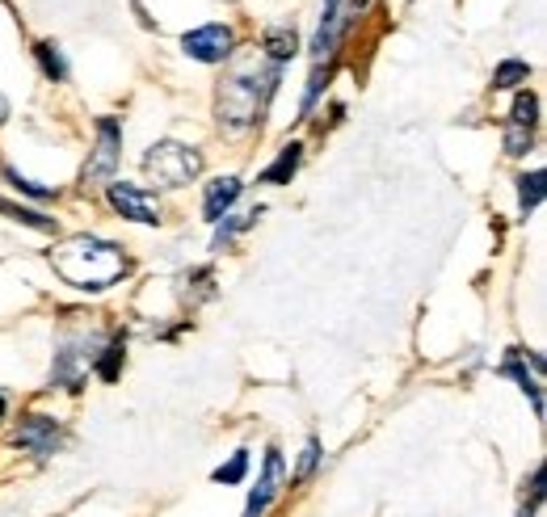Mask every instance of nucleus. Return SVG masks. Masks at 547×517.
<instances>
[{
	"label": "nucleus",
	"instance_id": "nucleus-12",
	"mask_svg": "<svg viewBox=\"0 0 547 517\" xmlns=\"http://www.w3.org/2000/svg\"><path fill=\"white\" fill-rule=\"evenodd\" d=\"M299 160H303V143H287V148L278 152V160L261 173V185H287L299 173Z\"/></svg>",
	"mask_w": 547,
	"mask_h": 517
},
{
	"label": "nucleus",
	"instance_id": "nucleus-16",
	"mask_svg": "<svg viewBox=\"0 0 547 517\" xmlns=\"http://www.w3.org/2000/svg\"><path fill=\"white\" fill-rule=\"evenodd\" d=\"M123 358H127V345H123V337H114L110 345H101V354H97V375L106 379V383H114L118 379V366H123Z\"/></svg>",
	"mask_w": 547,
	"mask_h": 517
},
{
	"label": "nucleus",
	"instance_id": "nucleus-24",
	"mask_svg": "<svg viewBox=\"0 0 547 517\" xmlns=\"http://www.w3.org/2000/svg\"><path fill=\"white\" fill-rule=\"evenodd\" d=\"M531 143H535V131L505 127V152H510V156H526V152H531Z\"/></svg>",
	"mask_w": 547,
	"mask_h": 517
},
{
	"label": "nucleus",
	"instance_id": "nucleus-18",
	"mask_svg": "<svg viewBox=\"0 0 547 517\" xmlns=\"http://www.w3.org/2000/svg\"><path fill=\"white\" fill-rule=\"evenodd\" d=\"M543 202V173H522L518 177V206H522V215H531L535 206Z\"/></svg>",
	"mask_w": 547,
	"mask_h": 517
},
{
	"label": "nucleus",
	"instance_id": "nucleus-27",
	"mask_svg": "<svg viewBox=\"0 0 547 517\" xmlns=\"http://www.w3.org/2000/svg\"><path fill=\"white\" fill-rule=\"evenodd\" d=\"M5 122H9V101L0 97V127H5Z\"/></svg>",
	"mask_w": 547,
	"mask_h": 517
},
{
	"label": "nucleus",
	"instance_id": "nucleus-10",
	"mask_svg": "<svg viewBox=\"0 0 547 517\" xmlns=\"http://www.w3.org/2000/svg\"><path fill=\"white\" fill-rule=\"evenodd\" d=\"M278 492H282V454L270 450L266 454V471H261V480H257V488L249 496V505H245V517H261V513L274 505Z\"/></svg>",
	"mask_w": 547,
	"mask_h": 517
},
{
	"label": "nucleus",
	"instance_id": "nucleus-7",
	"mask_svg": "<svg viewBox=\"0 0 547 517\" xmlns=\"http://www.w3.org/2000/svg\"><path fill=\"white\" fill-rule=\"evenodd\" d=\"M106 198H110L114 211L123 219H131V223H160V198L139 190V185H131V181H110Z\"/></svg>",
	"mask_w": 547,
	"mask_h": 517
},
{
	"label": "nucleus",
	"instance_id": "nucleus-21",
	"mask_svg": "<svg viewBox=\"0 0 547 517\" xmlns=\"http://www.w3.org/2000/svg\"><path fill=\"white\" fill-rule=\"evenodd\" d=\"M526 76H531V64H522V59H505V64L493 72V85L497 89H514V85H522Z\"/></svg>",
	"mask_w": 547,
	"mask_h": 517
},
{
	"label": "nucleus",
	"instance_id": "nucleus-17",
	"mask_svg": "<svg viewBox=\"0 0 547 517\" xmlns=\"http://www.w3.org/2000/svg\"><path fill=\"white\" fill-rule=\"evenodd\" d=\"M329 76H333V59H324V64L312 68V76H308V93H303V106H299V118H308V114H312V106L320 101L324 85H329Z\"/></svg>",
	"mask_w": 547,
	"mask_h": 517
},
{
	"label": "nucleus",
	"instance_id": "nucleus-15",
	"mask_svg": "<svg viewBox=\"0 0 547 517\" xmlns=\"http://www.w3.org/2000/svg\"><path fill=\"white\" fill-rule=\"evenodd\" d=\"M0 215L26 223V227H34V232H55V219H51V215L34 211V206H22V202H5V198H0Z\"/></svg>",
	"mask_w": 547,
	"mask_h": 517
},
{
	"label": "nucleus",
	"instance_id": "nucleus-8",
	"mask_svg": "<svg viewBox=\"0 0 547 517\" xmlns=\"http://www.w3.org/2000/svg\"><path fill=\"white\" fill-rule=\"evenodd\" d=\"M59 442H64V433H59V425L51 417H43V412L22 417V425H17V433H13V446H22L30 454H55Z\"/></svg>",
	"mask_w": 547,
	"mask_h": 517
},
{
	"label": "nucleus",
	"instance_id": "nucleus-11",
	"mask_svg": "<svg viewBox=\"0 0 547 517\" xmlns=\"http://www.w3.org/2000/svg\"><path fill=\"white\" fill-rule=\"evenodd\" d=\"M240 190H245V181L240 177H219L207 185V198H202V219L207 223H219L228 211H232V202L240 198Z\"/></svg>",
	"mask_w": 547,
	"mask_h": 517
},
{
	"label": "nucleus",
	"instance_id": "nucleus-13",
	"mask_svg": "<svg viewBox=\"0 0 547 517\" xmlns=\"http://www.w3.org/2000/svg\"><path fill=\"white\" fill-rule=\"evenodd\" d=\"M266 55L274 59V64H287V59H295L299 55V34L291 30V26H274V30H266Z\"/></svg>",
	"mask_w": 547,
	"mask_h": 517
},
{
	"label": "nucleus",
	"instance_id": "nucleus-4",
	"mask_svg": "<svg viewBox=\"0 0 547 517\" xmlns=\"http://www.w3.org/2000/svg\"><path fill=\"white\" fill-rule=\"evenodd\" d=\"M118 160H123V127H118V118H97V148L85 164V185L114 181Z\"/></svg>",
	"mask_w": 547,
	"mask_h": 517
},
{
	"label": "nucleus",
	"instance_id": "nucleus-6",
	"mask_svg": "<svg viewBox=\"0 0 547 517\" xmlns=\"http://www.w3.org/2000/svg\"><path fill=\"white\" fill-rule=\"evenodd\" d=\"M232 47H236L232 26H219V22L198 26V30H190L186 38H181V51H186L190 59H198V64H224V59L232 55Z\"/></svg>",
	"mask_w": 547,
	"mask_h": 517
},
{
	"label": "nucleus",
	"instance_id": "nucleus-14",
	"mask_svg": "<svg viewBox=\"0 0 547 517\" xmlns=\"http://www.w3.org/2000/svg\"><path fill=\"white\" fill-rule=\"evenodd\" d=\"M261 219V206H249V211H240V215H224V219H219L215 227H219V232H215V248H228L240 232H245V227H253Z\"/></svg>",
	"mask_w": 547,
	"mask_h": 517
},
{
	"label": "nucleus",
	"instance_id": "nucleus-23",
	"mask_svg": "<svg viewBox=\"0 0 547 517\" xmlns=\"http://www.w3.org/2000/svg\"><path fill=\"white\" fill-rule=\"evenodd\" d=\"M0 173H5V181L13 185V190H22V194H30V198H55V190H51V185H38V181L22 177L17 169H9V164H5V169H0Z\"/></svg>",
	"mask_w": 547,
	"mask_h": 517
},
{
	"label": "nucleus",
	"instance_id": "nucleus-28",
	"mask_svg": "<svg viewBox=\"0 0 547 517\" xmlns=\"http://www.w3.org/2000/svg\"><path fill=\"white\" fill-rule=\"evenodd\" d=\"M5 408H9V404H5V396H0V417H5Z\"/></svg>",
	"mask_w": 547,
	"mask_h": 517
},
{
	"label": "nucleus",
	"instance_id": "nucleus-22",
	"mask_svg": "<svg viewBox=\"0 0 547 517\" xmlns=\"http://www.w3.org/2000/svg\"><path fill=\"white\" fill-rule=\"evenodd\" d=\"M245 471H249V450H236L232 459L211 475V480H215V484H240V480H245Z\"/></svg>",
	"mask_w": 547,
	"mask_h": 517
},
{
	"label": "nucleus",
	"instance_id": "nucleus-20",
	"mask_svg": "<svg viewBox=\"0 0 547 517\" xmlns=\"http://www.w3.org/2000/svg\"><path fill=\"white\" fill-rule=\"evenodd\" d=\"M535 122H539V97H535V93H518V97H514L510 127H526V131H535Z\"/></svg>",
	"mask_w": 547,
	"mask_h": 517
},
{
	"label": "nucleus",
	"instance_id": "nucleus-2",
	"mask_svg": "<svg viewBox=\"0 0 547 517\" xmlns=\"http://www.w3.org/2000/svg\"><path fill=\"white\" fill-rule=\"evenodd\" d=\"M278 89V64L266 68L261 76L253 72H240L232 80L219 85V97H215V114H219V127L228 135H245L261 122V110L270 106V93Z\"/></svg>",
	"mask_w": 547,
	"mask_h": 517
},
{
	"label": "nucleus",
	"instance_id": "nucleus-1",
	"mask_svg": "<svg viewBox=\"0 0 547 517\" xmlns=\"http://www.w3.org/2000/svg\"><path fill=\"white\" fill-rule=\"evenodd\" d=\"M51 265H55L59 278L80 286V291H106V286H114L118 278H123L127 257H123V248L110 244V240L76 236L64 248H55Z\"/></svg>",
	"mask_w": 547,
	"mask_h": 517
},
{
	"label": "nucleus",
	"instance_id": "nucleus-26",
	"mask_svg": "<svg viewBox=\"0 0 547 517\" xmlns=\"http://www.w3.org/2000/svg\"><path fill=\"white\" fill-rule=\"evenodd\" d=\"M539 505H543V467H535V471H531V501H522L518 517H535V513H539Z\"/></svg>",
	"mask_w": 547,
	"mask_h": 517
},
{
	"label": "nucleus",
	"instance_id": "nucleus-25",
	"mask_svg": "<svg viewBox=\"0 0 547 517\" xmlns=\"http://www.w3.org/2000/svg\"><path fill=\"white\" fill-rule=\"evenodd\" d=\"M320 442L316 438H308V446H303V454H299V471H295V480H312V471H316V463H320Z\"/></svg>",
	"mask_w": 547,
	"mask_h": 517
},
{
	"label": "nucleus",
	"instance_id": "nucleus-9",
	"mask_svg": "<svg viewBox=\"0 0 547 517\" xmlns=\"http://www.w3.org/2000/svg\"><path fill=\"white\" fill-rule=\"evenodd\" d=\"M501 375H510V379H518V387L531 396V408L535 412H543V358L535 354V362H531V370H526V349H510V358L501 362Z\"/></svg>",
	"mask_w": 547,
	"mask_h": 517
},
{
	"label": "nucleus",
	"instance_id": "nucleus-5",
	"mask_svg": "<svg viewBox=\"0 0 547 517\" xmlns=\"http://www.w3.org/2000/svg\"><path fill=\"white\" fill-rule=\"evenodd\" d=\"M97 341H64L55 349V366H51V387H68L76 391L80 383L89 379V370L97 366V354L101 349H93Z\"/></svg>",
	"mask_w": 547,
	"mask_h": 517
},
{
	"label": "nucleus",
	"instance_id": "nucleus-3",
	"mask_svg": "<svg viewBox=\"0 0 547 517\" xmlns=\"http://www.w3.org/2000/svg\"><path fill=\"white\" fill-rule=\"evenodd\" d=\"M144 169L165 185H190L202 173V156L194 148H186V143L165 139V143H156V148H148Z\"/></svg>",
	"mask_w": 547,
	"mask_h": 517
},
{
	"label": "nucleus",
	"instance_id": "nucleus-19",
	"mask_svg": "<svg viewBox=\"0 0 547 517\" xmlns=\"http://www.w3.org/2000/svg\"><path fill=\"white\" fill-rule=\"evenodd\" d=\"M34 55H38V68H43L47 80H68V64H64V55H59L55 43H38Z\"/></svg>",
	"mask_w": 547,
	"mask_h": 517
}]
</instances>
